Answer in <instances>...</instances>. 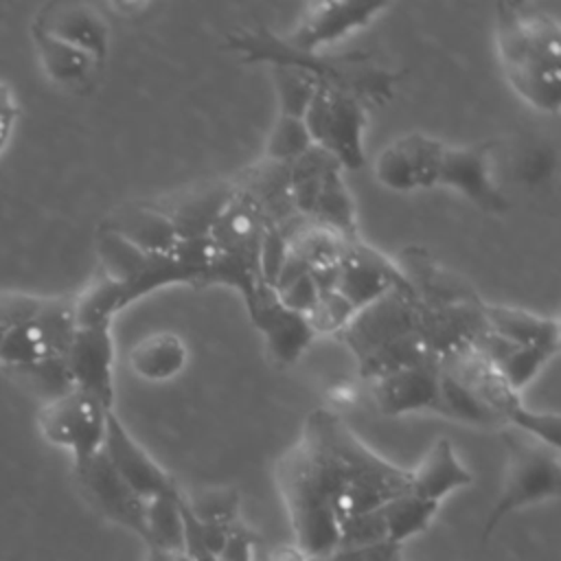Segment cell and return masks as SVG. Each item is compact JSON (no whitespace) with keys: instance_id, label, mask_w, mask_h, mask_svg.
<instances>
[{"instance_id":"19","label":"cell","mask_w":561,"mask_h":561,"mask_svg":"<svg viewBox=\"0 0 561 561\" xmlns=\"http://www.w3.org/2000/svg\"><path fill=\"white\" fill-rule=\"evenodd\" d=\"M237 193L234 182H213L182 193L167 204H158L167 217L173 221L180 239L206 237L226 208V204Z\"/></svg>"},{"instance_id":"2","label":"cell","mask_w":561,"mask_h":561,"mask_svg":"<svg viewBox=\"0 0 561 561\" xmlns=\"http://www.w3.org/2000/svg\"><path fill=\"white\" fill-rule=\"evenodd\" d=\"M495 46L502 72L519 99L554 114L561 105L559 20L533 2H497Z\"/></svg>"},{"instance_id":"40","label":"cell","mask_w":561,"mask_h":561,"mask_svg":"<svg viewBox=\"0 0 561 561\" xmlns=\"http://www.w3.org/2000/svg\"><path fill=\"white\" fill-rule=\"evenodd\" d=\"M318 296H320V291H318V287H316V283H313L309 272L302 274L289 287H285L283 291L276 294V298H278V302L283 307H287V309H291L296 313H305V316L311 311V307L316 305Z\"/></svg>"},{"instance_id":"20","label":"cell","mask_w":561,"mask_h":561,"mask_svg":"<svg viewBox=\"0 0 561 561\" xmlns=\"http://www.w3.org/2000/svg\"><path fill=\"white\" fill-rule=\"evenodd\" d=\"M473 473L460 462L447 438H436L421 462L410 469V493L440 504L451 491L469 486Z\"/></svg>"},{"instance_id":"26","label":"cell","mask_w":561,"mask_h":561,"mask_svg":"<svg viewBox=\"0 0 561 561\" xmlns=\"http://www.w3.org/2000/svg\"><path fill=\"white\" fill-rule=\"evenodd\" d=\"M309 219L333 230L344 241L357 239L355 204H353L348 186L342 178V169H335L324 175L313 213Z\"/></svg>"},{"instance_id":"41","label":"cell","mask_w":561,"mask_h":561,"mask_svg":"<svg viewBox=\"0 0 561 561\" xmlns=\"http://www.w3.org/2000/svg\"><path fill=\"white\" fill-rule=\"evenodd\" d=\"M401 554V546L394 543H377L368 548H348V550H331L329 554L311 561H392Z\"/></svg>"},{"instance_id":"35","label":"cell","mask_w":561,"mask_h":561,"mask_svg":"<svg viewBox=\"0 0 561 561\" xmlns=\"http://www.w3.org/2000/svg\"><path fill=\"white\" fill-rule=\"evenodd\" d=\"M403 142L412 156L414 162V173H416V184L419 188H432L436 186L438 180V171H440V160H443V151H445V142L412 131L408 136H403Z\"/></svg>"},{"instance_id":"8","label":"cell","mask_w":561,"mask_h":561,"mask_svg":"<svg viewBox=\"0 0 561 561\" xmlns=\"http://www.w3.org/2000/svg\"><path fill=\"white\" fill-rule=\"evenodd\" d=\"M61 366L70 388H79L114 408L112 324H75Z\"/></svg>"},{"instance_id":"12","label":"cell","mask_w":561,"mask_h":561,"mask_svg":"<svg viewBox=\"0 0 561 561\" xmlns=\"http://www.w3.org/2000/svg\"><path fill=\"white\" fill-rule=\"evenodd\" d=\"M390 289H410V283L383 254L362 243L359 237L344 243V252L337 267L335 291H340L355 311L370 305Z\"/></svg>"},{"instance_id":"5","label":"cell","mask_w":561,"mask_h":561,"mask_svg":"<svg viewBox=\"0 0 561 561\" xmlns=\"http://www.w3.org/2000/svg\"><path fill=\"white\" fill-rule=\"evenodd\" d=\"M504 443L506 469L500 495L484 519L482 543L489 541V537L506 515L546 500H554L561 491L559 449L537 443L535 438L517 430L506 432Z\"/></svg>"},{"instance_id":"30","label":"cell","mask_w":561,"mask_h":561,"mask_svg":"<svg viewBox=\"0 0 561 561\" xmlns=\"http://www.w3.org/2000/svg\"><path fill=\"white\" fill-rule=\"evenodd\" d=\"M311 145H313V140H311L302 118L278 114L274 125H272V129H270L263 156L270 162H278V164H287L289 167Z\"/></svg>"},{"instance_id":"13","label":"cell","mask_w":561,"mask_h":561,"mask_svg":"<svg viewBox=\"0 0 561 561\" xmlns=\"http://www.w3.org/2000/svg\"><path fill=\"white\" fill-rule=\"evenodd\" d=\"M112 469L134 489L142 500L175 493L178 482L145 451L142 445L127 432L123 421L112 410L105 425V438L101 447Z\"/></svg>"},{"instance_id":"28","label":"cell","mask_w":561,"mask_h":561,"mask_svg":"<svg viewBox=\"0 0 561 561\" xmlns=\"http://www.w3.org/2000/svg\"><path fill=\"white\" fill-rule=\"evenodd\" d=\"M272 79L278 94V114L302 118L320 81L305 68L298 66H272Z\"/></svg>"},{"instance_id":"15","label":"cell","mask_w":561,"mask_h":561,"mask_svg":"<svg viewBox=\"0 0 561 561\" xmlns=\"http://www.w3.org/2000/svg\"><path fill=\"white\" fill-rule=\"evenodd\" d=\"M368 125V112L364 101L355 94L331 88L329 110L322 127L313 140L327 149L340 169H359L366 162L364 156V131Z\"/></svg>"},{"instance_id":"1","label":"cell","mask_w":561,"mask_h":561,"mask_svg":"<svg viewBox=\"0 0 561 561\" xmlns=\"http://www.w3.org/2000/svg\"><path fill=\"white\" fill-rule=\"evenodd\" d=\"M296 546L311 559L335 550L342 522L410 491V469L375 454L331 410H313L274 467Z\"/></svg>"},{"instance_id":"4","label":"cell","mask_w":561,"mask_h":561,"mask_svg":"<svg viewBox=\"0 0 561 561\" xmlns=\"http://www.w3.org/2000/svg\"><path fill=\"white\" fill-rule=\"evenodd\" d=\"M340 337L368 381L438 359L419 331V305L410 289H390L357 309Z\"/></svg>"},{"instance_id":"22","label":"cell","mask_w":561,"mask_h":561,"mask_svg":"<svg viewBox=\"0 0 561 561\" xmlns=\"http://www.w3.org/2000/svg\"><path fill=\"white\" fill-rule=\"evenodd\" d=\"M270 221L261 206L243 191L237 188L232 199L226 204L208 237L219 250H256Z\"/></svg>"},{"instance_id":"17","label":"cell","mask_w":561,"mask_h":561,"mask_svg":"<svg viewBox=\"0 0 561 561\" xmlns=\"http://www.w3.org/2000/svg\"><path fill=\"white\" fill-rule=\"evenodd\" d=\"M248 313L278 366H291L316 337L307 316L283 307L270 287L261 291Z\"/></svg>"},{"instance_id":"27","label":"cell","mask_w":561,"mask_h":561,"mask_svg":"<svg viewBox=\"0 0 561 561\" xmlns=\"http://www.w3.org/2000/svg\"><path fill=\"white\" fill-rule=\"evenodd\" d=\"M438 506L440 504L423 500L410 491L386 502L381 506V515L386 522L388 541L403 546V541L423 533L432 524L434 515L438 513Z\"/></svg>"},{"instance_id":"31","label":"cell","mask_w":561,"mask_h":561,"mask_svg":"<svg viewBox=\"0 0 561 561\" xmlns=\"http://www.w3.org/2000/svg\"><path fill=\"white\" fill-rule=\"evenodd\" d=\"M554 357V351L535 348V346H506V351L493 362L502 379L519 394L539 370Z\"/></svg>"},{"instance_id":"18","label":"cell","mask_w":561,"mask_h":561,"mask_svg":"<svg viewBox=\"0 0 561 561\" xmlns=\"http://www.w3.org/2000/svg\"><path fill=\"white\" fill-rule=\"evenodd\" d=\"M99 226L149 254H171L180 243L173 221L158 204H123Z\"/></svg>"},{"instance_id":"7","label":"cell","mask_w":561,"mask_h":561,"mask_svg":"<svg viewBox=\"0 0 561 561\" xmlns=\"http://www.w3.org/2000/svg\"><path fill=\"white\" fill-rule=\"evenodd\" d=\"M99 274L116 283L123 291V305L151 294L171 283H188L186 272L171 254H149L99 226L96 230Z\"/></svg>"},{"instance_id":"43","label":"cell","mask_w":561,"mask_h":561,"mask_svg":"<svg viewBox=\"0 0 561 561\" xmlns=\"http://www.w3.org/2000/svg\"><path fill=\"white\" fill-rule=\"evenodd\" d=\"M270 561H311V557L296 543H280L272 550Z\"/></svg>"},{"instance_id":"21","label":"cell","mask_w":561,"mask_h":561,"mask_svg":"<svg viewBox=\"0 0 561 561\" xmlns=\"http://www.w3.org/2000/svg\"><path fill=\"white\" fill-rule=\"evenodd\" d=\"M486 329L513 346H535L559 351V320L519 307L482 302Z\"/></svg>"},{"instance_id":"25","label":"cell","mask_w":561,"mask_h":561,"mask_svg":"<svg viewBox=\"0 0 561 561\" xmlns=\"http://www.w3.org/2000/svg\"><path fill=\"white\" fill-rule=\"evenodd\" d=\"M182 491L147 500L145 543L149 550L164 554H184V522H182Z\"/></svg>"},{"instance_id":"6","label":"cell","mask_w":561,"mask_h":561,"mask_svg":"<svg viewBox=\"0 0 561 561\" xmlns=\"http://www.w3.org/2000/svg\"><path fill=\"white\" fill-rule=\"evenodd\" d=\"M112 410L79 388H66L42 405L37 427L50 445L70 451L72 465H81L101 451Z\"/></svg>"},{"instance_id":"37","label":"cell","mask_w":561,"mask_h":561,"mask_svg":"<svg viewBox=\"0 0 561 561\" xmlns=\"http://www.w3.org/2000/svg\"><path fill=\"white\" fill-rule=\"evenodd\" d=\"M513 425V430L535 438L537 443H543L552 449H559V432H561V416L557 412H535L526 408L524 403L511 414L506 421Z\"/></svg>"},{"instance_id":"24","label":"cell","mask_w":561,"mask_h":561,"mask_svg":"<svg viewBox=\"0 0 561 561\" xmlns=\"http://www.w3.org/2000/svg\"><path fill=\"white\" fill-rule=\"evenodd\" d=\"M188 362V348L184 340L171 331H158L129 351V368L134 375L147 381H167L184 370Z\"/></svg>"},{"instance_id":"29","label":"cell","mask_w":561,"mask_h":561,"mask_svg":"<svg viewBox=\"0 0 561 561\" xmlns=\"http://www.w3.org/2000/svg\"><path fill=\"white\" fill-rule=\"evenodd\" d=\"M440 370V366H438ZM438 390H440V408L443 416L473 423V425H497L502 423L482 401L476 399L462 383L449 377L445 370L438 375Z\"/></svg>"},{"instance_id":"34","label":"cell","mask_w":561,"mask_h":561,"mask_svg":"<svg viewBox=\"0 0 561 561\" xmlns=\"http://www.w3.org/2000/svg\"><path fill=\"white\" fill-rule=\"evenodd\" d=\"M377 543H388V530H386V522L381 515V506L342 522L335 550L337 548L340 550L368 548V546H377Z\"/></svg>"},{"instance_id":"23","label":"cell","mask_w":561,"mask_h":561,"mask_svg":"<svg viewBox=\"0 0 561 561\" xmlns=\"http://www.w3.org/2000/svg\"><path fill=\"white\" fill-rule=\"evenodd\" d=\"M31 42L35 48V57L44 70V75L64 88H81L90 81V77L101 70L96 61L83 50L55 39L53 35L28 26Z\"/></svg>"},{"instance_id":"32","label":"cell","mask_w":561,"mask_h":561,"mask_svg":"<svg viewBox=\"0 0 561 561\" xmlns=\"http://www.w3.org/2000/svg\"><path fill=\"white\" fill-rule=\"evenodd\" d=\"M184 504L204 524L230 526L241 519L239 493L232 486H215L199 489L195 493H184Z\"/></svg>"},{"instance_id":"10","label":"cell","mask_w":561,"mask_h":561,"mask_svg":"<svg viewBox=\"0 0 561 561\" xmlns=\"http://www.w3.org/2000/svg\"><path fill=\"white\" fill-rule=\"evenodd\" d=\"M386 9V2H311L283 39L294 50L318 53L320 48L368 26Z\"/></svg>"},{"instance_id":"14","label":"cell","mask_w":561,"mask_h":561,"mask_svg":"<svg viewBox=\"0 0 561 561\" xmlns=\"http://www.w3.org/2000/svg\"><path fill=\"white\" fill-rule=\"evenodd\" d=\"M31 26L61 39L85 55L101 68L110 53V24L105 15L88 2H48L39 7Z\"/></svg>"},{"instance_id":"42","label":"cell","mask_w":561,"mask_h":561,"mask_svg":"<svg viewBox=\"0 0 561 561\" xmlns=\"http://www.w3.org/2000/svg\"><path fill=\"white\" fill-rule=\"evenodd\" d=\"M18 99L13 94V88L4 81H0V156L11 142L15 121H18Z\"/></svg>"},{"instance_id":"39","label":"cell","mask_w":561,"mask_h":561,"mask_svg":"<svg viewBox=\"0 0 561 561\" xmlns=\"http://www.w3.org/2000/svg\"><path fill=\"white\" fill-rule=\"evenodd\" d=\"M259 543V535L243 519H239L228 528V539L219 554V561H256Z\"/></svg>"},{"instance_id":"16","label":"cell","mask_w":561,"mask_h":561,"mask_svg":"<svg viewBox=\"0 0 561 561\" xmlns=\"http://www.w3.org/2000/svg\"><path fill=\"white\" fill-rule=\"evenodd\" d=\"M438 375V359L388 373L373 381L375 403L388 416L423 410L443 414Z\"/></svg>"},{"instance_id":"38","label":"cell","mask_w":561,"mask_h":561,"mask_svg":"<svg viewBox=\"0 0 561 561\" xmlns=\"http://www.w3.org/2000/svg\"><path fill=\"white\" fill-rule=\"evenodd\" d=\"M289 252V245H287V239L283 237V232L276 228V226H267L265 232H263V239H261V248H259V267H261V276H263V283L272 289L274 280H276V274L285 261Z\"/></svg>"},{"instance_id":"3","label":"cell","mask_w":561,"mask_h":561,"mask_svg":"<svg viewBox=\"0 0 561 561\" xmlns=\"http://www.w3.org/2000/svg\"><path fill=\"white\" fill-rule=\"evenodd\" d=\"M72 331V298L0 291V368L53 375L70 388L61 359Z\"/></svg>"},{"instance_id":"11","label":"cell","mask_w":561,"mask_h":561,"mask_svg":"<svg viewBox=\"0 0 561 561\" xmlns=\"http://www.w3.org/2000/svg\"><path fill=\"white\" fill-rule=\"evenodd\" d=\"M493 147L495 142L491 140L458 147L445 145L436 186L458 191L462 197H467L484 213H506L511 204L495 186L489 169V153Z\"/></svg>"},{"instance_id":"33","label":"cell","mask_w":561,"mask_h":561,"mask_svg":"<svg viewBox=\"0 0 561 561\" xmlns=\"http://www.w3.org/2000/svg\"><path fill=\"white\" fill-rule=\"evenodd\" d=\"M375 178L381 186L397 191V193H408L416 191V173H414V162L412 156L403 142V138H397L388 147H383L373 164Z\"/></svg>"},{"instance_id":"36","label":"cell","mask_w":561,"mask_h":561,"mask_svg":"<svg viewBox=\"0 0 561 561\" xmlns=\"http://www.w3.org/2000/svg\"><path fill=\"white\" fill-rule=\"evenodd\" d=\"M355 316V307L335 289L322 291L307 313L313 333H340Z\"/></svg>"},{"instance_id":"9","label":"cell","mask_w":561,"mask_h":561,"mask_svg":"<svg viewBox=\"0 0 561 561\" xmlns=\"http://www.w3.org/2000/svg\"><path fill=\"white\" fill-rule=\"evenodd\" d=\"M72 469L88 502L105 519L131 530L145 541L147 500L127 486V482L112 469L103 451L81 465H72Z\"/></svg>"}]
</instances>
